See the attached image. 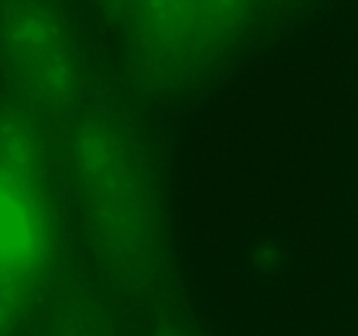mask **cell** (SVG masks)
Returning <instances> with one entry per match:
<instances>
[{"label": "cell", "mask_w": 358, "mask_h": 336, "mask_svg": "<svg viewBox=\"0 0 358 336\" xmlns=\"http://www.w3.org/2000/svg\"><path fill=\"white\" fill-rule=\"evenodd\" d=\"M63 154L77 219L98 268L122 289L147 286L159 268L163 230L133 133L108 108L80 107L69 118Z\"/></svg>", "instance_id": "1"}, {"label": "cell", "mask_w": 358, "mask_h": 336, "mask_svg": "<svg viewBox=\"0 0 358 336\" xmlns=\"http://www.w3.org/2000/svg\"><path fill=\"white\" fill-rule=\"evenodd\" d=\"M62 220L44 147L30 115L0 111V336H16L48 293Z\"/></svg>", "instance_id": "2"}, {"label": "cell", "mask_w": 358, "mask_h": 336, "mask_svg": "<svg viewBox=\"0 0 358 336\" xmlns=\"http://www.w3.org/2000/svg\"><path fill=\"white\" fill-rule=\"evenodd\" d=\"M133 66L143 83L178 90L205 77L259 27L266 6L254 2L115 4Z\"/></svg>", "instance_id": "3"}, {"label": "cell", "mask_w": 358, "mask_h": 336, "mask_svg": "<svg viewBox=\"0 0 358 336\" xmlns=\"http://www.w3.org/2000/svg\"><path fill=\"white\" fill-rule=\"evenodd\" d=\"M0 69L30 114L70 118L80 108L83 52L52 4L0 2Z\"/></svg>", "instance_id": "4"}, {"label": "cell", "mask_w": 358, "mask_h": 336, "mask_svg": "<svg viewBox=\"0 0 358 336\" xmlns=\"http://www.w3.org/2000/svg\"><path fill=\"white\" fill-rule=\"evenodd\" d=\"M48 336H112L100 308L84 296H70L56 307Z\"/></svg>", "instance_id": "5"}, {"label": "cell", "mask_w": 358, "mask_h": 336, "mask_svg": "<svg viewBox=\"0 0 358 336\" xmlns=\"http://www.w3.org/2000/svg\"><path fill=\"white\" fill-rule=\"evenodd\" d=\"M152 336H187V335H182V332H178V331H163V332H157V335H152Z\"/></svg>", "instance_id": "6"}]
</instances>
